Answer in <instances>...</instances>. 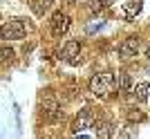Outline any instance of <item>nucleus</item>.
<instances>
[{"label":"nucleus","instance_id":"obj_7","mask_svg":"<svg viewBox=\"0 0 150 139\" xmlns=\"http://www.w3.org/2000/svg\"><path fill=\"white\" fill-rule=\"evenodd\" d=\"M137 52H139V38H134V36L125 38L123 43L119 45V56L123 58V61H128V58H132V56H137Z\"/></svg>","mask_w":150,"mask_h":139},{"label":"nucleus","instance_id":"obj_2","mask_svg":"<svg viewBox=\"0 0 150 139\" xmlns=\"http://www.w3.org/2000/svg\"><path fill=\"white\" fill-rule=\"evenodd\" d=\"M27 29H29L27 20L13 18V20H9V23L2 27V38H5V40H20V38L27 34Z\"/></svg>","mask_w":150,"mask_h":139},{"label":"nucleus","instance_id":"obj_6","mask_svg":"<svg viewBox=\"0 0 150 139\" xmlns=\"http://www.w3.org/2000/svg\"><path fill=\"white\" fill-rule=\"evenodd\" d=\"M94 133H96V139H112L117 133V126L110 119H99L94 126Z\"/></svg>","mask_w":150,"mask_h":139},{"label":"nucleus","instance_id":"obj_15","mask_svg":"<svg viewBox=\"0 0 150 139\" xmlns=\"http://www.w3.org/2000/svg\"><path fill=\"white\" fill-rule=\"evenodd\" d=\"M11 56H13V52H11V50H7V47H2V61H9Z\"/></svg>","mask_w":150,"mask_h":139},{"label":"nucleus","instance_id":"obj_20","mask_svg":"<svg viewBox=\"0 0 150 139\" xmlns=\"http://www.w3.org/2000/svg\"><path fill=\"white\" fill-rule=\"evenodd\" d=\"M148 72H150V67H148Z\"/></svg>","mask_w":150,"mask_h":139},{"label":"nucleus","instance_id":"obj_17","mask_svg":"<svg viewBox=\"0 0 150 139\" xmlns=\"http://www.w3.org/2000/svg\"><path fill=\"white\" fill-rule=\"evenodd\" d=\"M121 139H132V135H130V130H128V133H123V137Z\"/></svg>","mask_w":150,"mask_h":139},{"label":"nucleus","instance_id":"obj_8","mask_svg":"<svg viewBox=\"0 0 150 139\" xmlns=\"http://www.w3.org/2000/svg\"><path fill=\"white\" fill-rule=\"evenodd\" d=\"M63 56L67 58L69 63L72 65H79L81 63V43H79V40H67V43H65V50H63Z\"/></svg>","mask_w":150,"mask_h":139},{"label":"nucleus","instance_id":"obj_14","mask_svg":"<svg viewBox=\"0 0 150 139\" xmlns=\"http://www.w3.org/2000/svg\"><path fill=\"white\" fill-rule=\"evenodd\" d=\"M90 9H92V11H101V9H105V2H103V0H94L92 5H90Z\"/></svg>","mask_w":150,"mask_h":139},{"label":"nucleus","instance_id":"obj_1","mask_svg":"<svg viewBox=\"0 0 150 139\" xmlns=\"http://www.w3.org/2000/svg\"><path fill=\"white\" fill-rule=\"evenodd\" d=\"M114 85H117V76L110 72H99L90 79V92L96 96H108Z\"/></svg>","mask_w":150,"mask_h":139},{"label":"nucleus","instance_id":"obj_5","mask_svg":"<svg viewBox=\"0 0 150 139\" xmlns=\"http://www.w3.org/2000/svg\"><path fill=\"white\" fill-rule=\"evenodd\" d=\"M50 25H52V34L61 38V36H65V34H67V29H69V25H72V23H69V16H67V13L56 11L54 16H52Z\"/></svg>","mask_w":150,"mask_h":139},{"label":"nucleus","instance_id":"obj_13","mask_svg":"<svg viewBox=\"0 0 150 139\" xmlns=\"http://www.w3.org/2000/svg\"><path fill=\"white\" fill-rule=\"evenodd\" d=\"M128 119H130V121H137V123H139V121H144L146 117H144V112H139V110H130V112H128Z\"/></svg>","mask_w":150,"mask_h":139},{"label":"nucleus","instance_id":"obj_18","mask_svg":"<svg viewBox=\"0 0 150 139\" xmlns=\"http://www.w3.org/2000/svg\"><path fill=\"white\" fill-rule=\"evenodd\" d=\"M146 56H148V61H150V47H148V52H146Z\"/></svg>","mask_w":150,"mask_h":139},{"label":"nucleus","instance_id":"obj_4","mask_svg":"<svg viewBox=\"0 0 150 139\" xmlns=\"http://www.w3.org/2000/svg\"><path fill=\"white\" fill-rule=\"evenodd\" d=\"M92 126H96L94 112L90 108H85V110H81V112L76 114L74 123H72V130H74V133H83V130H88V128H92Z\"/></svg>","mask_w":150,"mask_h":139},{"label":"nucleus","instance_id":"obj_12","mask_svg":"<svg viewBox=\"0 0 150 139\" xmlns=\"http://www.w3.org/2000/svg\"><path fill=\"white\" fill-rule=\"evenodd\" d=\"M141 11V2H132V5H128V9H125V18H130V16H134V13Z\"/></svg>","mask_w":150,"mask_h":139},{"label":"nucleus","instance_id":"obj_16","mask_svg":"<svg viewBox=\"0 0 150 139\" xmlns=\"http://www.w3.org/2000/svg\"><path fill=\"white\" fill-rule=\"evenodd\" d=\"M101 27H103V23H99V25H90L88 27V34H94L96 29H101Z\"/></svg>","mask_w":150,"mask_h":139},{"label":"nucleus","instance_id":"obj_9","mask_svg":"<svg viewBox=\"0 0 150 139\" xmlns=\"http://www.w3.org/2000/svg\"><path fill=\"white\" fill-rule=\"evenodd\" d=\"M130 88H132V76L128 72H119L117 74V90L119 92H128Z\"/></svg>","mask_w":150,"mask_h":139},{"label":"nucleus","instance_id":"obj_19","mask_svg":"<svg viewBox=\"0 0 150 139\" xmlns=\"http://www.w3.org/2000/svg\"><path fill=\"white\" fill-rule=\"evenodd\" d=\"M76 139H88V137H85V135H81V137H76Z\"/></svg>","mask_w":150,"mask_h":139},{"label":"nucleus","instance_id":"obj_3","mask_svg":"<svg viewBox=\"0 0 150 139\" xmlns=\"http://www.w3.org/2000/svg\"><path fill=\"white\" fill-rule=\"evenodd\" d=\"M40 108H43L45 119H47V121H58V119L63 117V110H61V106H58V99H54L52 94H47V96L43 99Z\"/></svg>","mask_w":150,"mask_h":139},{"label":"nucleus","instance_id":"obj_11","mask_svg":"<svg viewBox=\"0 0 150 139\" xmlns=\"http://www.w3.org/2000/svg\"><path fill=\"white\" fill-rule=\"evenodd\" d=\"M148 94H150V85L148 83H139L137 88H134V99H137V101H148Z\"/></svg>","mask_w":150,"mask_h":139},{"label":"nucleus","instance_id":"obj_10","mask_svg":"<svg viewBox=\"0 0 150 139\" xmlns=\"http://www.w3.org/2000/svg\"><path fill=\"white\" fill-rule=\"evenodd\" d=\"M50 5H52V0H31V2H29L31 11L36 13V16H43V13L50 9Z\"/></svg>","mask_w":150,"mask_h":139}]
</instances>
